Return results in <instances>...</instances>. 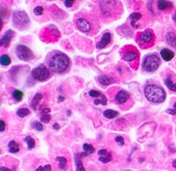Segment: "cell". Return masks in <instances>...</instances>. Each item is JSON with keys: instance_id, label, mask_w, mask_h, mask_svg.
<instances>
[{"instance_id": "4fadbf2b", "label": "cell", "mask_w": 176, "mask_h": 171, "mask_svg": "<svg viewBox=\"0 0 176 171\" xmlns=\"http://www.w3.org/2000/svg\"><path fill=\"white\" fill-rule=\"evenodd\" d=\"M160 55L162 56V59H164V61L169 62L174 58V52L168 49H163L161 52H160Z\"/></svg>"}, {"instance_id": "484cf974", "label": "cell", "mask_w": 176, "mask_h": 171, "mask_svg": "<svg viewBox=\"0 0 176 171\" xmlns=\"http://www.w3.org/2000/svg\"><path fill=\"white\" fill-rule=\"evenodd\" d=\"M0 62H1L2 65H8L11 62V59L7 55H2L1 59H0Z\"/></svg>"}, {"instance_id": "ee69618b", "label": "cell", "mask_w": 176, "mask_h": 171, "mask_svg": "<svg viewBox=\"0 0 176 171\" xmlns=\"http://www.w3.org/2000/svg\"><path fill=\"white\" fill-rule=\"evenodd\" d=\"M172 165H173V167H174V168H176V159L173 161V163H172Z\"/></svg>"}, {"instance_id": "4316f807", "label": "cell", "mask_w": 176, "mask_h": 171, "mask_svg": "<svg viewBox=\"0 0 176 171\" xmlns=\"http://www.w3.org/2000/svg\"><path fill=\"white\" fill-rule=\"evenodd\" d=\"M25 142L27 143L28 149H33L34 146H35V141H34V139L31 138V137H26V138H25Z\"/></svg>"}, {"instance_id": "3957f363", "label": "cell", "mask_w": 176, "mask_h": 171, "mask_svg": "<svg viewBox=\"0 0 176 171\" xmlns=\"http://www.w3.org/2000/svg\"><path fill=\"white\" fill-rule=\"evenodd\" d=\"M160 65V59L156 55H148L144 59L142 69L147 72H153L158 69Z\"/></svg>"}, {"instance_id": "f6af8a7d", "label": "cell", "mask_w": 176, "mask_h": 171, "mask_svg": "<svg viewBox=\"0 0 176 171\" xmlns=\"http://www.w3.org/2000/svg\"><path fill=\"white\" fill-rule=\"evenodd\" d=\"M64 100H65V98H64V97H61V96L58 97V101H64Z\"/></svg>"}, {"instance_id": "8992f818", "label": "cell", "mask_w": 176, "mask_h": 171, "mask_svg": "<svg viewBox=\"0 0 176 171\" xmlns=\"http://www.w3.org/2000/svg\"><path fill=\"white\" fill-rule=\"evenodd\" d=\"M15 52H16V55L18 56V59L24 62L30 61L33 58L32 52L26 45H24V44H18L16 49H15Z\"/></svg>"}, {"instance_id": "5b68a950", "label": "cell", "mask_w": 176, "mask_h": 171, "mask_svg": "<svg viewBox=\"0 0 176 171\" xmlns=\"http://www.w3.org/2000/svg\"><path fill=\"white\" fill-rule=\"evenodd\" d=\"M13 24L17 28H25L29 24V17L24 11H16L13 14Z\"/></svg>"}, {"instance_id": "d4e9b609", "label": "cell", "mask_w": 176, "mask_h": 171, "mask_svg": "<svg viewBox=\"0 0 176 171\" xmlns=\"http://www.w3.org/2000/svg\"><path fill=\"white\" fill-rule=\"evenodd\" d=\"M12 95H13L14 100L17 101V102H20V101L22 100V98H23V93L19 90H14L13 94Z\"/></svg>"}, {"instance_id": "7402d4cb", "label": "cell", "mask_w": 176, "mask_h": 171, "mask_svg": "<svg viewBox=\"0 0 176 171\" xmlns=\"http://www.w3.org/2000/svg\"><path fill=\"white\" fill-rule=\"evenodd\" d=\"M56 161H58V167L61 169H65V167L68 166V161L67 159H65V157H61V156H59V157H56Z\"/></svg>"}, {"instance_id": "ab89813d", "label": "cell", "mask_w": 176, "mask_h": 171, "mask_svg": "<svg viewBox=\"0 0 176 171\" xmlns=\"http://www.w3.org/2000/svg\"><path fill=\"white\" fill-rule=\"evenodd\" d=\"M43 169H45V171H50L51 170V166H50L49 164H48V165H45L43 167Z\"/></svg>"}, {"instance_id": "83f0119b", "label": "cell", "mask_w": 176, "mask_h": 171, "mask_svg": "<svg viewBox=\"0 0 176 171\" xmlns=\"http://www.w3.org/2000/svg\"><path fill=\"white\" fill-rule=\"evenodd\" d=\"M83 149L85 150V152H88V153H94L95 152V147L91 144H84L83 145Z\"/></svg>"}, {"instance_id": "7dc6e473", "label": "cell", "mask_w": 176, "mask_h": 171, "mask_svg": "<svg viewBox=\"0 0 176 171\" xmlns=\"http://www.w3.org/2000/svg\"><path fill=\"white\" fill-rule=\"evenodd\" d=\"M127 171H128V170H127Z\"/></svg>"}, {"instance_id": "52a82bcc", "label": "cell", "mask_w": 176, "mask_h": 171, "mask_svg": "<svg viewBox=\"0 0 176 171\" xmlns=\"http://www.w3.org/2000/svg\"><path fill=\"white\" fill-rule=\"evenodd\" d=\"M154 39V34L151 30L147 29L139 35V43L141 45H147Z\"/></svg>"}, {"instance_id": "9a60e30c", "label": "cell", "mask_w": 176, "mask_h": 171, "mask_svg": "<svg viewBox=\"0 0 176 171\" xmlns=\"http://www.w3.org/2000/svg\"><path fill=\"white\" fill-rule=\"evenodd\" d=\"M166 42L169 44V45L176 47V35L174 32L172 31H169V32L166 34Z\"/></svg>"}, {"instance_id": "74e56055", "label": "cell", "mask_w": 176, "mask_h": 171, "mask_svg": "<svg viewBox=\"0 0 176 171\" xmlns=\"http://www.w3.org/2000/svg\"><path fill=\"white\" fill-rule=\"evenodd\" d=\"M108 153H109V152L107 151L106 149H101L99 151V155H100V156H105V155H107Z\"/></svg>"}, {"instance_id": "2e32d148", "label": "cell", "mask_w": 176, "mask_h": 171, "mask_svg": "<svg viewBox=\"0 0 176 171\" xmlns=\"http://www.w3.org/2000/svg\"><path fill=\"white\" fill-rule=\"evenodd\" d=\"M98 82L102 85V86H109L111 83H113V80L111 78H109L108 75H100V77L98 78Z\"/></svg>"}, {"instance_id": "cb8c5ba5", "label": "cell", "mask_w": 176, "mask_h": 171, "mask_svg": "<svg viewBox=\"0 0 176 171\" xmlns=\"http://www.w3.org/2000/svg\"><path fill=\"white\" fill-rule=\"evenodd\" d=\"M16 114H17V116L18 117H20V118H23V117H25V116H28L30 114V111L28 110V109H26V108H22V109H19L16 112Z\"/></svg>"}, {"instance_id": "f546056e", "label": "cell", "mask_w": 176, "mask_h": 171, "mask_svg": "<svg viewBox=\"0 0 176 171\" xmlns=\"http://www.w3.org/2000/svg\"><path fill=\"white\" fill-rule=\"evenodd\" d=\"M111 160H112V156H111V154L110 153L105 155V156H100V161L101 162H103V163H108Z\"/></svg>"}, {"instance_id": "ffe728a7", "label": "cell", "mask_w": 176, "mask_h": 171, "mask_svg": "<svg viewBox=\"0 0 176 171\" xmlns=\"http://www.w3.org/2000/svg\"><path fill=\"white\" fill-rule=\"evenodd\" d=\"M40 120L42 123H48L50 120V115H49V109H45L42 111V116H40Z\"/></svg>"}, {"instance_id": "836d02e7", "label": "cell", "mask_w": 176, "mask_h": 171, "mask_svg": "<svg viewBox=\"0 0 176 171\" xmlns=\"http://www.w3.org/2000/svg\"><path fill=\"white\" fill-rule=\"evenodd\" d=\"M142 17V15H141V13H133L130 16V19L132 20V21H136V20H138V19H140V18Z\"/></svg>"}, {"instance_id": "8fae6325", "label": "cell", "mask_w": 176, "mask_h": 171, "mask_svg": "<svg viewBox=\"0 0 176 171\" xmlns=\"http://www.w3.org/2000/svg\"><path fill=\"white\" fill-rule=\"evenodd\" d=\"M84 156H87V152L75 154V165H77V171H86L83 166V162H81V157H84Z\"/></svg>"}, {"instance_id": "bcb514c9", "label": "cell", "mask_w": 176, "mask_h": 171, "mask_svg": "<svg viewBox=\"0 0 176 171\" xmlns=\"http://www.w3.org/2000/svg\"><path fill=\"white\" fill-rule=\"evenodd\" d=\"M173 20H174V21L176 22V12H175V14L173 15Z\"/></svg>"}, {"instance_id": "d6986e66", "label": "cell", "mask_w": 176, "mask_h": 171, "mask_svg": "<svg viewBox=\"0 0 176 171\" xmlns=\"http://www.w3.org/2000/svg\"><path fill=\"white\" fill-rule=\"evenodd\" d=\"M8 150L11 153H16V152L19 151V145L15 141H10L8 144Z\"/></svg>"}, {"instance_id": "6da1fadb", "label": "cell", "mask_w": 176, "mask_h": 171, "mask_svg": "<svg viewBox=\"0 0 176 171\" xmlns=\"http://www.w3.org/2000/svg\"><path fill=\"white\" fill-rule=\"evenodd\" d=\"M45 62L49 71L55 72V74H62L71 65L70 58L65 53L58 52V50L50 52L46 56Z\"/></svg>"}, {"instance_id": "e575fe53", "label": "cell", "mask_w": 176, "mask_h": 171, "mask_svg": "<svg viewBox=\"0 0 176 171\" xmlns=\"http://www.w3.org/2000/svg\"><path fill=\"white\" fill-rule=\"evenodd\" d=\"M115 140H116V142L120 143V145H124V139H123V137H122V136H117Z\"/></svg>"}, {"instance_id": "d590c367", "label": "cell", "mask_w": 176, "mask_h": 171, "mask_svg": "<svg viewBox=\"0 0 176 171\" xmlns=\"http://www.w3.org/2000/svg\"><path fill=\"white\" fill-rule=\"evenodd\" d=\"M74 3L75 1H73V0H65V7H71V6L74 5Z\"/></svg>"}, {"instance_id": "d6a6232c", "label": "cell", "mask_w": 176, "mask_h": 171, "mask_svg": "<svg viewBox=\"0 0 176 171\" xmlns=\"http://www.w3.org/2000/svg\"><path fill=\"white\" fill-rule=\"evenodd\" d=\"M94 104H95V105H100V104H102V105H107V99H106V97L105 98H102V99H100V100H95Z\"/></svg>"}, {"instance_id": "b9f144b4", "label": "cell", "mask_w": 176, "mask_h": 171, "mask_svg": "<svg viewBox=\"0 0 176 171\" xmlns=\"http://www.w3.org/2000/svg\"><path fill=\"white\" fill-rule=\"evenodd\" d=\"M53 128L56 129V130H58L59 129V125L58 124H55V125H53Z\"/></svg>"}, {"instance_id": "7bdbcfd3", "label": "cell", "mask_w": 176, "mask_h": 171, "mask_svg": "<svg viewBox=\"0 0 176 171\" xmlns=\"http://www.w3.org/2000/svg\"><path fill=\"white\" fill-rule=\"evenodd\" d=\"M36 171H45V169H43V167H42V166H39L38 168L36 169Z\"/></svg>"}, {"instance_id": "ba28073f", "label": "cell", "mask_w": 176, "mask_h": 171, "mask_svg": "<svg viewBox=\"0 0 176 171\" xmlns=\"http://www.w3.org/2000/svg\"><path fill=\"white\" fill-rule=\"evenodd\" d=\"M77 27L78 28V30H81V32H88V31L91 30V23L85 18H78L77 20Z\"/></svg>"}, {"instance_id": "1f68e13d", "label": "cell", "mask_w": 176, "mask_h": 171, "mask_svg": "<svg viewBox=\"0 0 176 171\" xmlns=\"http://www.w3.org/2000/svg\"><path fill=\"white\" fill-rule=\"evenodd\" d=\"M33 12L35 15H42L43 13V7L42 6H36L35 8L33 9Z\"/></svg>"}, {"instance_id": "603a6c76", "label": "cell", "mask_w": 176, "mask_h": 171, "mask_svg": "<svg viewBox=\"0 0 176 171\" xmlns=\"http://www.w3.org/2000/svg\"><path fill=\"white\" fill-rule=\"evenodd\" d=\"M165 85L167 86V88H168L170 91H172V92H176V83L174 84L173 82L171 81V79H170V78H167V79L165 80Z\"/></svg>"}, {"instance_id": "f35d334b", "label": "cell", "mask_w": 176, "mask_h": 171, "mask_svg": "<svg viewBox=\"0 0 176 171\" xmlns=\"http://www.w3.org/2000/svg\"><path fill=\"white\" fill-rule=\"evenodd\" d=\"M0 126H1L0 130H1V132H3L5 130V122L3 121V120H1V121H0Z\"/></svg>"}, {"instance_id": "e0dca14e", "label": "cell", "mask_w": 176, "mask_h": 171, "mask_svg": "<svg viewBox=\"0 0 176 171\" xmlns=\"http://www.w3.org/2000/svg\"><path fill=\"white\" fill-rule=\"evenodd\" d=\"M157 6H158L159 10H165L169 7H172V3L169 1H165V0H161V1H158Z\"/></svg>"}, {"instance_id": "ac0fdd59", "label": "cell", "mask_w": 176, "mask_h": 171, "mask_svg": "<svg viewBox=\"0 0 176 171\" xmlns=\"http://www.w3.org/2000/svg\"><path fill=\"white\" fill-rule=\"evenodd\" d=\"M103 114H104V116H105L106 118L114 119V118H116V117H118L119 112H117V111H114V110H106V111H104Z\"/></svg>"}, {"instance_id": "9c48e42d", "label": "cell", "mask_w": 176, "mask_h": 171, "mask_svg": "<svg viewBox=\"0 0 176 171\" xmlns=\"http://www.w3.org/2000/svg\"><path fill=\"white\" fill-rule=\"evenodd\" d=\"M112 40V35L110 32H106L104 35L102 36V39L100 40V42L97 43V49H103V47H106L107 45H109V43L111 42Z\"/></svg>"}, {"instance_id": "5bb4252c", "label": "cell", "mask_w": 176, "mask_h": 171, "mask_svg": "<svg viewBox=\"0 0 176 171\" xmlns=\"http://www.w3.org/2000/svg\"><path fill=\"white\" fill-rule=\"evenodd\" d=\"M138 58V53L133 50H128L123 55V59L126 62H133Z\"/></svg>"}, {"instance_id": "8d00e7d4", "label": "cell", "mask_w": 176, "mask_h": 171, "mask_svg": "<svg viewBox=\"0 0 176 171\" xmlns=\"http://www.w3.org/2000/svg\"><path fill=\"white\" fill-rule=\"evenodd\" d=\"M167 113L170 114V115H175V114H176V103L174 104V108H173V109H168L167 110Z\"/></svg>"}, {"instance_id": "7c38bea8", "label": "cell", "mask_w": 176, "mask_h": 171, "mask_svg": "<svg viewBox=\"0 0 176 171\" xmlns=\"http://www.w3.org/2000/svg\"><path fill=\"white\" fill-rule=\"evenodd\" d=\"M14 33L12 30H7L6 31V33L1 37V40H0V43H1V46H7L9 42H10V40L12 39V37H13Z\"/></svg>"}, {"instance_id": "44dd1931", "label": "cell", "mask_w": 176, "mask_h": 171, "mask_svg": "<svg viewBox=\"0 0 176 171\" xmlns=\"http://www.w3.org/2000/svg\"><path fill=\"white\" fill-rule=\"evenodd\" d=\"M42 94H36L35 96H34L32 101L30 102V105H31V107H32L33 110H36V106L38 105V102H39L40 100H42Z\"/></svg>"}, {"instance_id": "4dcf8cb0", "label": "cell", "mask_w": 176, "mask_h": 171, "mask_svg": "<svg viewBox=\"0 0 176 171\" xmlns=\"http://www.w3.org/2000/svg\"><path fill=\"white\" fill-rule=\"evenodd\" d=\"M32 128H34L37 131H42L43 130V126L42 125V123H39L38 121H35L32 123Z\"/></svg>"}, {"instance_id": "30bf717a", "label": "cell", "mask_w": 176, "mask_h": 171, "mask_svg": "<svg viewBox=\"0 0 176 171\" xmlns=\"http://www.w3.org/2000/svg\"><path fill=\"white\" fill-rule=\"evenodd\" d=\"M130 97V94L126 91H120L118 92L117 95L115 96V102L117 104H124L125 102H127V100Z\"/></svg>"}, {"instance_id": "60d3db41", "label": "cell", "mask_w": 176, "mask_h": 171, "mask_svg": "<svg viewBox=\"0 0 176 171\" xmlns=\"http://www.w3.org/2000/svg\"><path fill=\"white\" fill-rule=\"evenodd\" d=\"M0 170L1 171H11V170H9L8 168H6V167H4V166H2L1 168H0Z\"/></svg>"}, {"instance_id": "277c9868", "label": "cell", "mask_w": 176, "mask_h": 171, "mask_svg": "<svg viewBox=\"0 0 176 171\" xmlns=\"http://www.w3.org/2000/svg\"><path fill=\"white\" fill-rule=\"evenodd\" d=\"M31 77L35 81L45 82L49 78V69L45 65H40L37 68L33 69L31 72Z\"/></svg>"}, {"instance_id": "f1b7e54d", "label": "cell", "mask_w": 176, "mask_h": 171, "mask_svg": "<svg viewBox=\"0 0 176 171\" xmlns=\"http://www.w3.org/2000/svg\"><path fill=\"white\" fill-rule=\"evenodd\" d=\"M89 96H91V97H93V98H105V96L104 95H102L100 93V92H98V91H94V90H92V91H90L89 92Z\"/></svg>"}, {"instance_id": "7a4b0ae2", "label": "cell", "mask_w": 176, "mask_h": 171, "mask_svg": "<svg viewBox=\"0 0 176 171\" xmlns=\"http://www.w3.org/2000/svg\"><path fill=\"white\" fill-rule=\"evenodd\" d=\"M146 99L151 103L160 104L163 103L166 99V93L163 88L157 85H147L144 89Z\"/></svg>"}]
</instances>
